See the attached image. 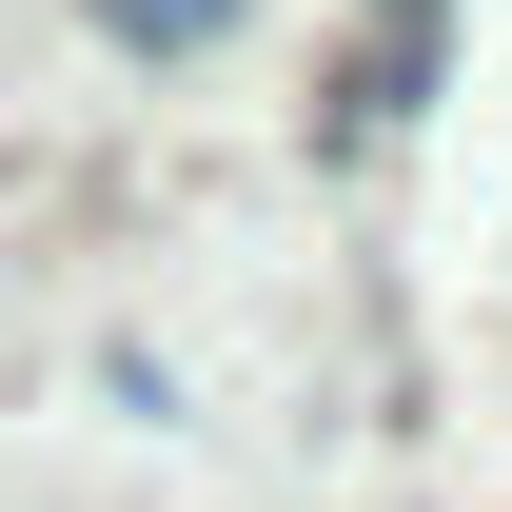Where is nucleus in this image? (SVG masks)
<instances>
[{
  "label": "nucleus",
  "instance_id": "nucleus-2",
  "mask_svg": "<svg viewBox=\"0 0 512 512\" xmlns=\"http://www.w3.org/2000/svg\"><path fill=\"white\" fill-rule=\"evenodd\" d=\"M375 20H434V0H375Z\"/></svg>",
  "mask_w": 512,
  "mask_h": 512
},
{
  "label": "nucleus",
  "instance_id": "nucleus-1",
  "mask_svg": "<svg viewBox=\"0 0 512 512\" xmlns=\"http://www.w3.org/2000/svg\"><path fill=\"white\" fill-rule=\"evenodd\" d=\"M99 40H138V60H197V40H237V0H99Z\"/></svg>",
  "mask_w": 512,
  "mask_h": 512
}]
</instances>
